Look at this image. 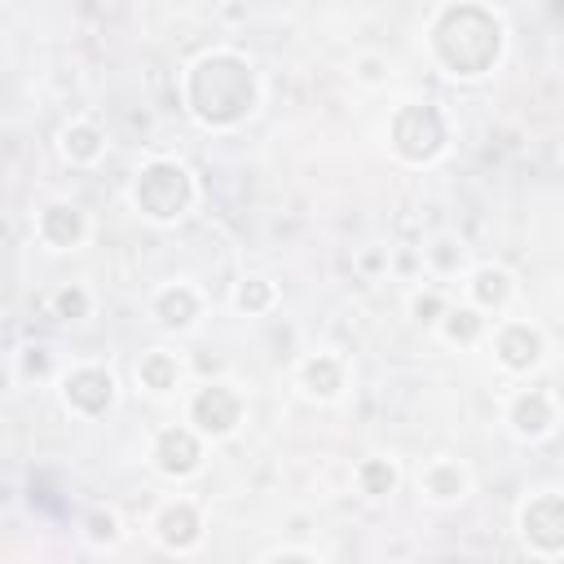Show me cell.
Returning a JSON list of instances; mask_svg holds the SVG:
<instances>
[{"label":"cell","instance_id":"obj_1","mask_svg":"<svg viewBox=\"0 0 564 564\" xmlns=\"http://www.w3.org/2000/svg\"><path fill=\"white\" fill-rule=\"evenodd\" d=\"M423 44L445 79L476 84L498 70V62L507 53V22L498 9H489L480 0H449L427 13Z\"/></svg>","mask_w":564,"mask_h":564},{"label":"cell","instance_id":"obj_2","mask_svg":"<svg viewBox=\"0 0 564 564\" xmlns=\"http://www.w3.org/2000/svg\"><path fill=\"white\" fill-rule=\"evenodd\" d=\"M264 101L260 70L238 48H207L181 70V106L207 132L242 128Z\"/></svg>","mask_w":564,"mask_h":564},{"label":"cell","instance_id":"obj_3","mask_svg":"<svg viewBox=\"0 0 564 564\" xmlns=\"http://www.w3.org/2000/svg\"><path fill=\"white\" fill-rule=\"evenodd\" d=\"M128 198H132V212L141 220H150V225H176V220H185L194 212L198 181H194V172L181 159L159 154V159H145L137 167Z\"/></svg>","mask_w":564,"mask_h":564},{"label":"cell","instance_id":"obj_4","mask_svg":"<svg viewBox=\"0 0 564 564\" xmlns=\"http://www.w3.org/2000/svg\"><path fill=\"white\" fill-rule=\"evenodd\" d=\"M388 150L410 167H432L449 150V119L436 101H401L388 115Z\"/></svg>","mask_w":564,"mask_h":564},{"label":"cell","instance_id":"obj_5","mask_svg":"<svg viewBox=\"0 0 564 564\" xmlns=\"http://www.w3.org/2000/svg\"><path fill=\"white\" fill-rule=\"evenodd\" d=\"M247 419V397L238 392V383L229 379H207L185 397V423L212 445V441H229Z\"/></svg>","mask_w":564,"mask_h":564},{"label":"cell","instance_id":"obj_6","mask_svg":"<svg viewBox=\"0 0 564 564\" xmlns=\"http://www.w3.org/2000/svg\"><path fill=\"white\" fill-rule=\"evenodd\" d=\"M57 401H62V410H66L70 419L93 423V419H101V414L115 410V401H119V379H115V370H106V366H97V361L70 366V370L57 375Z\"/></svg>","mask_w":564,"mask_h":564},{"label":"cell","instance_id":"obj_7","mask_svg":"<svg viewBox=\"0 0 564 564\" xmlns=\"http://www.w3.org/2000/svg\"><path fill=\"white\" fill-rule=\"evenodd\" d=\"M516 529H520V542L529 555L560 560V551H564V498H560V489L529 494L516 511Z\"/></svg>","mask_w":564,"mask_h":564},{"label":"cell","instance_id":"obj_8","mask_svg":"<svg viewBox=\"0 0 564 564\" xmlns=\"http://www.w3.org/2000/svg\"><path fill=\"white\" fill-rule=\"evenodd\" d=\"M485 344L507 375H529L546 357V335L524 317H494L485 330Z\"/></svg>","mask_w":564,"mask_h":564},{"label":"cell","instance_id":"obj_9","mask_svg":"<svg viewBox=\"0 0 564 564\" xmlns=\"http://www.w3.org/2000/svg\"><path fill=\"white\" fill-rule=\"evenodd\" d=\"M203 458H207V441L189 423H163L150 436V467L163 480H189V476H198L203 471Z\"/></svg>","mask_w":564,"mask_h":564},{"label":"cell","instance_id":"obj_10","mask_svg":"<svg viewBox=\"0 0 564 564\" xmlns=\"http://www.w3.org/2000/svg\"><path fill=\"white\" fill-rule=\"evenodd\" d=\"M203 533H207V524H203V511H198L194 498H167V502H159L154 516H150V538H154L167 555H189V551H198V546H203Z\"/></svg>","mask_w":564,"mask_h":564},{"label":"cell","instance_id":"obj_11","mask_svg":"<svg viewBox=\"0 0 564 564\" xmlns=\"http://www.w3.org/2000/svg\"><path fill=\"white\" fill-rule=\"evenodd\" d=\"M35 238H40V247H48V251H79L84 247V238H88V216H84V207L79 203H70V198H48L40 212H35Z\"/></svg>","mask_w":564,"mask_h":564},{"label":"cell","instance_id":"obj_12","mask_svg":"<svg viewBox=\"0 0 564 564\" xmlns=\"http://www.w3.org/2000/svg\"><path fill=\"white\" fill-rule=\"evenodd\" d=\"M463 286H467V300L463 304H471L489 322L502 317L511 308V300H516V278L502 264H471L463 273Z\"/></svg>","mask_w":564,"mask_h":564},{"label":"cell","instance_id":"obj_13","mask_svg":"<svg viewBox=\"0 0 564 564\" xmlns=\"http://www.w3.org/2000/svg\"><path fill=\"white\" fill-rule=\"evenodd\" d=\"M203 317V291L194 282H163L154 295H150V322L159 330H189L194 322Z\"/></svg>","mask_w":564,"mask_h":564},{"label":"cell","instance_id":"obj_14","mask_svg":"<svg viewBox=\"0 0 564 564\" xmlns=\"http://www.w3.org/2000/svg\"><path fill=\"white\" fill-rule=\"evenodd\" d=\"M555 423H560V414H555V397L546 388H520L507 401V427L520 441H542L555 432Z\"/></svg>","mask_w":564,"mask_h":564},{"label":"cell","instance_id":"obj_15","mask_svg":"<svg viewBox=\"0 0 564 564\" xmlns=\"http://www.w3.org/2000/svg\"><path fill=\"white\" fill-rule=\"evenodd\" d=\"M295 388L308 397V401H339L344 388H348V361L335 357V352H308L300 366H295Z\"/></svg>","mask_w":564,"mask_h":564},{"label":"cell","instance_id":"obj_16","mask_svg":"<svg viewBox=\"0 0 564 564\" xmlns=\"http://www.w3.org/2000/svg\"><path fill=\"white\" fill-rule=\"evenodd\" d=\"M419 494L432 507H454L471 494V471L458 458H427L419 467Z\"/></svg>","mask_w":564,"mask_h":564},{"label":"cell","instance_id":"obj_17","mask_svg":"<svg viewBox=\"0 0 564 564\" xmlns=\"http://www.w3.org/2000/svg\"><path fill=\"white\" fill-rule=\"evenodd\" d=\"M106 132L93 123V119H70L62 132H57V154L70 163V167H93L106 159Z\"/></svg>","mask_w":564,"mask_h":564},{"label":"cell","instance_id":"obj_18","mask_svg":"<svg viewBox=\"0 0 564 564\" xmlns=\"http://www.w3.org/2000/svg\"><path fill=\"white\" fill-rule=\"evenodd\" d=\"M181 375H185V366H181V357H176L172 348H150V352H141V361H137V383H141L150 397H172V392H181Z\"/></svg>","mask_w":564,"mask_h":564},{"label":"cell","instance_id":"obj_19","mask_svg":"<svg viewBox=\"0 0 564 564\" xmlns=\"http://www.w3.org/2000/svg\"><path fill=\"white\" fill-rule=\"evenodd\" d=\"M419 264H423L427 278L449 282V278L467 273V247H463L454 234H436L427 247H419Z\"/></svg>","mask_w":564,"mask_h":564},{"label":"cell","instance_id":"obj_20","mask_svg":"<svg viewBox=\"0 0 564 564\" xmlns=\"http://www.w3.org/2000/svg\"><path fill=\"white\" fill-rule=\"evenodd\" d=\"M432 330H436L445 344H458V348H476V344H485L489 317H480L471 304H449Z\"/></svg>","mask_w":564,"mask_h":564},{"label":"cell","instance_id":"obj_21","mask_svg":"<svg viewBox=\"0 0 564 564\" xmlns=\"http://www.w3.org/2000/svg\"><path fill=\"white\" fill-rule=\"evenodd\" d=\"M352 480H357V489H361L366 498L379 502V498H392V494H397V485H401V467H397L392 458H383V454H370V458L357 463Z\"/></svg>","mask_w":564,"mask_h":564},{"label":"cell","instance_id":"obj_22","mask_svg":"<svg viewBox=\"0 0 564 564\" xmlns=\"http://www.w3.org/2000/svg\"><path fill=\"white\" fill-rule=\"evenodd\" d=\"M229 304H234L238 313H247V317H260V313H269V308L278 304V286H273L269 278H242V282L234 286Z\"/></svg>","mask_w":564,"mask_h":564},{"label":"cell","instance_id":"obj_23","mask_svg":"<svg viewBox=\"0 0 564 564\" xmlns=\"http://www.w3.org/2000/svg\"><path fill=\"white\" fill-rule=\"evenodd\" d=\"M48 308L57 322H84V317H93V291L84 282H62L48 295Z\"/></svg>","mask_w":564,"mask_h":564},{"label":"cell","instance_id":"obj_24","mask_svg":"<svg viewBox=\"0 0 564 564\" xmlns=\"http://www.w3.org/2000/svg\"><path fill=\"white\" fill-rule=\"evenodd\" d=\"M62 370H57V361H53V348H44V344H26L22 352H18V379L22 383H44V379H57Z\"/></svg>","mask_w":564,"mask_h":564},{"label":"cell","instance_id":"obj_25","mask_svg":"<svg viewBox=\"0 0 564 564\" xmlns=\"http://www.w3.org/2000/svg\"><path fill=\"white\" fill-rule=\"evenodd\" d=\"M84 538H88L93 546H119V542H123V520H119L110 507H93V511L84 516Z\"/></svg>","mask_w":564,"mask_h":564},{"label":"cell","instance_id":"obj_26","mask_svg":"<svg viewBox=\"0 0 564 564\" xmlns=\"http://www.w3.org/2000/svg\"><path fill=\"white\" fill-rule=\"evenodd\" d=\"M445 308H449V295H445L441 286H419V291H410V317H414L419 326H436Z\"/></svg>","mask_w":564,"mask_h":564},{"label":"cell","instance_id":"obj_27","mask_svg":"<svg viewBox=\"0 0 564 564\" xmlns=\"http://www.w3.org/2000/svg\"><path fill=\"white\" fill-rule=\"evenodd\" d=\"M388 57H379V53H361L357 62H352V79L357 84H366V88H379V84H388Z\"/></svg>","mask_w":564,"mask_h":564},{"label":"cell","instance_id":"obj_28","mask_svg":"<svg viewBox=\"0 0 564 564\" xmlns=\"http://www.w3.org/2000/svg\"><path fill=\"white\" fill-rule=\"evenodd\" d=\"M260 564H322L313 551H295V546H286V551H273V555H264Z\"/></svg>","mask_w":564,"mask_h":564}]
</instances>
